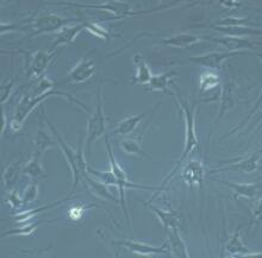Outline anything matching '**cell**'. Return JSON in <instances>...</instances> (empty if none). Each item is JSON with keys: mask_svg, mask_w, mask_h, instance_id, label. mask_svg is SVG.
<instances>
[{"mask_svg": "<svg viewBox=\"0 0 262 258\" xmlns=\"http://www.w3.org/2000/svg\"><path fill=\"white\" fill-rule=\"evenodd\" d=\"M21 170H23V168L20 167L19 162L11 163L6 167L5 170L3 172V184L6 190H11L17 183V181L20 177V174H23Z\"/></svg>", "mask_w": 262, "mask_h": 258, "instance_id": "cell-30", "label": "cell"}, {"mask_svg": "<svg viewBox=\"0 0 262 258\" xmlns=\"http://www.w3.org/2000/svg\"><path fill=\"white\" fill-rule=\"evenodd\" d=\"M94 73H96V62L92 59L82 57L68 73L67 81L71 83H83L93 78Z\"/></svg>", "mask_w": 262, "mask_h": 258, "instance_id": "cell-15", "label": "cell"}, {"mask_svg": "<svg viewBox=\"0 0 262 258\" xmlns=\"http://www.w3.org/2000/svg\"><path fill=\"white\" fill-rule=\"evenodd\" d=\"M221 85L222 80L220 74H218V71H210V69H206V71L200 75L199 87L203 92H210V90H213Z\"/></svg>", "mask_w": 262, "mask_h": 258, "instance_id": "cell-29", "label": "cell"}, {"mask_svg": "<svg viewBox=\"0 0 262 258\" xmlns=\"http://www.w3.org/2000/svg\"><path fill=\"white\" fill-rule=\"evenodd\" d=\"M260 122H262V110L259 112V113H257V118L255 119V121L253 122V125H256V124H259Z\"/></svg>", "mask_w": 262, "mask_h": 258, "instance_id": "cell-44", "label": "cell"}, {"mask_svg": "<svg viewBox=\"0 0 262 258\" xmlns=\"http://www.w3.org/2000/svg\"><path fill=\"white\" fill-rule=\"evenodd\" d=\"M48 223L45 220H36V221H28L24 223L20 227L18 228H11L9 231H5L2 233V237H7V236H30L41 226V225Z\"/></svg>", "mask_w": 262, "mask_h": 258, "instance_id": "cell-32", "label": "cell"}, {"mask_svg": "<svg viewBox=\"0 0 262 258\" xmlns=\"http://www.w3.org/2000/svg\"><path fill=\"white\" fill-rule=\"evenodd\" d=\"M67 199H63V200H60V201H56L54 203H50V205H46V206H42V207H38V208H35V209H28V210H18V212L14 214V221H16V224H24V223H28V221H30L34 219V218L37 216V214L45 212L47 209H52V208H55L61 203H63Z\"/></svg>", "mask_w": 262, "mask_h": 258, "instance_id": "cell-28", "label": "cell"}, {"mask_svg": "<svg viewBox=\"0 0 262 258\" xmlns=\"http://www.w3.org/2000/svg\"><path fill=\"white\" fill-rule=\"evenodd\" d=\"M86 30L89 31L90 34L96 36L97 38L101 39V41L107 42L108 39H110V31H108L107 29H105L100 23H98V21L87 20Z\"/></svg>", "mask_w": 262, "mask_h": 258, "instance_id": "cell-35", "label": "cell"}, {"mask_svg": "<svg viewBox=\"0 0 262 258\" xmlns=\"http://www.w3.org/2000/svg\"><path fill=\"white\" fill-rule=\"evenodd\" d=\"M55 96L64 98V99H67L68 101H71V103L81 108L83 112H89L87 111V107L81 103V101L75 99L74 97L71 96V94L62 92V90H57L56 88L49 90V92H47L45 94H39V96L24 94V96L20 98L19 103L17 104L16 108H14L13 117L11 118V121L9 122V128L11 129V131H12V132H19L21 128H23L25 121H27L29 115L31 114V112H34L35 108L45 103L48 98Z\"/></svg>", "mask_w": 262, "mask_h": 258, "instance_id": "cell-3", "label": "cell"}, {"mask_svg": "<svg viewBox=\"0 0 262 258\" xmlns=\"http://www.w3.org/2000/svg\"><path fill=\"white\" fill-rule=\"evenodd\" d=\"M116 245L122 246L129 251L137 253L141 256H150V255H167L170 251L169 243H165L161 246H152L150 244H145L143 242H137L134 239L130 241H117L115 242Z\"/></svg>", "mask_w": 262, "mask_h": 258, "instance_id": "cell-10", "label": "cell"}, {"mask_svg": "<svg viewBox=\"0 0 262 258\" xmlns=\"http://www.w3.org/2000/svg\"><path fill=\"white\" fill-rule=\"evenodd\" d=\"M13 87H14V79L7 80V81L4 83L2 86V92H0V97H2L0 98V103L5 104L6 101L10 99L11 94H12Z\"/></svg>", "mask_w": 262, "mask_h": 258, "instance_id": "cell-39", "label": "cell"}, {"mask_svg": "<svg viewBox=\"0 0 262 258\" xmlns=\"http://www.w3.org/2000/svg\"><path fill=\"white\" fill-rule=\"evenodd\" d=\"M202 41H205V38L199 37V36L193 34H188V32H178V34L169 36V37L163 38L161 43L167 46H170V48L185 49Z\"/></svg>", "mask_w": 262, "mask_h": 258, "instance_id": "cell-20", "label": "cell"}, {"mask_svg": "<svg viewBox=\"0 0 262 258\" xmlns=\"http://www.w3.org/2000/svg\"><path fill=\"white\" fill-rule=\"evenodd\" d=\"M252 219H253V221H252L253 224L257 223V221H260L262 219V196L259 200H257L255 205L253 206Z\"/></svg>", "mask_w": 262, "mask_h": 258, "instance_id": "cell-41", "label": "cell"}, {"mask_svg": "<svg viewBox=\"0 0 262 258\" xmlns=\"http://www.w3.org/2000/svg\"><path fill=\"white\" fill-rule=\"evenodd\" d=\"M155 112V107H152L151 110H148L145 112H142V113L137 115H131V117L124 118L117 124V128L112 131V136H121V137H128L131 133L134 132L135 130L138 128V125L141 124V122L147 117L148 114H151Z\"/></svg>", "mask_w": 262, "mask_h": 258, "instance_id": "cell-17", "label": "cell"}, {"mask_svg": "<svg viewBox=\"0 0 262 258\" xmlns=\"http://www.w3.org/2000/svg\"><path fill=\"white\" fill-rule=\"evenodd\" d=\"M119 147H121L122 150L124 151L126 155L138 156V157L147 158V159H150V161H154L152 157H150L148 154H145V151H143L140 142H138L137 139H134V138H124V139H122L121 142H119Z\"/></svg>", "mask_w": 262, "mask_h": 258, "instance_id": "cell-31", "label": "cell"}, {"mask_svg": "<svg viewBox=\"0 0 262 258\" xmlns=\"http://www.w3.org/2000/svg\"><path fill=\"white\" fill-rule=\"evenodd\" d=\"M224 186H228L234 193V199L238 198H246V199H253L257 193H259V186L255 183H237L231 182V181L225 180H214Z\"/></svg>", "mask_w": 262, "mask_h": 258, "instance_id": "cell-22", "label": "cell"}, {"mask_svg": "<svg viewBox=\"0 0 262 258\" xmlns=\"http://www.w3.org/2000/svg\"><path fill=\"white\" fill-rule=\"evenodd\" d=\"M43 115H45V119L48 124L49 130L52 131L55 136L56 140H57V145H59L61 151L64 156L66 161H67L69 168L72 170V175H73V186L72 190L69 192V195L73 194L78 187L79 182H85V177L89 172V166H87V162L85 159V156H83V147H85V139L81 137L78 142V147L76 149H73L69 147V145L66 143V140L63 139V137L61 136V133L57 131L55 128V125L50 122V119L47 117L45 110H43Z\"/></svg>", "mask_w": 262, "mask_h": 258, "instance_id": "cell-2", "label": "cell"}, {"mask_svg": "<svg viewBox=\"0 0 262 258\" xmlns=\"http://www.w3.org/2000/svg\"><path fill=\"white\" fill-rule=\"evenodd\" d=\"M213 25L216 27H248V28H255L256 24H254L247 18H237V17H227L224 19L218 20Z\"/></svg>", "mask_w": 262, "mask_h": 258, "instance_id": "cell-34", "label": "cell"}, {"mask_svg": "<svg viewBox=\"0 0 262 258\" xmlns=\"http://www.w3.org/2000/svg\"><path fill=\"white\" fill-rule=\"evenodd\" d=\"M85 183L89 184L91 192H92L96 196H98V198L105 199L107 200V201H112L115 203H118V201H121V200H118L110 191H108V186L96 179V177L91 175V174H87L86 175Z\"/></svg>", "mask_w": 262, "mask_h": 258, "instance_id": "cell-27", "label": "cell"}, {"mask_svg": "<svg viewBox=\"0 0 262 258\" xmlns=\"http://www.w3.org/2000/svg\"><path fill=\"white\" fill-rule=\"evenodd\" d=\"M56 5H66V6H74L78 9H94V10H100L108 12L117 18V19H123L126 17H134V16H140V14L144 13H150L152 10L148 11H134L131 9L130 4L128 2H123V0H107L101 4H80V3H55Z\"/></svg>", "mask_w": 262, "mask_h": 258, "instance_id": "cell-6", "label": "cell"}, {"mask_svg": "<svg viewBox=\"0 0 262 258\" xmlns=\"http://www.w3.org/2000/svg\"><path fill=\"white\" fill-rule=\"evenodd\" d=\"M86 24H87V20H82V21H74V23L64 27L62 30L57 32L56 38L52 44V46H50V50L54 52V50H59L61 46L73 44L80 32L86 30Z\"/></svg>", "mask_w": 262, "mask_h": 258, "instance_id": "cell-13", "label": "cell"}, {"mask_svg": "<svg viewBox=\"0 0 262 258\" xmlns=\"http://www.w3.org/2000/svg\"><path fill=\"white\" fill-rule=\"evenodd\" d=\"M59 55V50L54 52H46V50H37L31 54H27L24 60V71L28 78L39 79L45 75V73L54 59Z\"/></svg>", "mask_w": 262, "mask_h": 258, "instance_id": "cell-8", "label": "cell"}, {"mask_svg": "<svg viewBox=\"0 0 262 258\" xmlns=\"http://www.w3.org/2000/svg\"><path fill=\"white\" fill-rule=\"evenodd\" d=\"M105 140H106V149H107V154H108V162H110V170H111V173L115 175L116 180H117V188L119 191V196H121V199L119 200H121L122 209H123V212H124V216L129 224V228L131 230V220L129 218L128 209H126V203H125V191L128 190V188H135V190H147V191H154V192L156 191L155 195L152 196V199H154V198H156V195H158V193H159L160 187L142 186V184L131 182V181L128 179V175H126L125 170L122 168L121 165H119L118 161L115 157L114 150H112V148H111V143H110V139H108L107 134L105 136Z\"/></svg>", "mask_w": 262, "mask_h": 258, "instance_id": "cell-5", "label": "cell"}, {"mask_svg": "<svg viewBox=\"0 0 262 258\" xmlns=\"http://www.w3.org/2000/svg\"><path fill=\"white\" fill-rule=\"evenodd\" d=\"M168 238L170 251H172L173 256H176L178 258L190 257V252H188L186 243H185L183 236L180 233V227L168 230Z\"/></svg>", "mask_w": 262, "mask_h": 258, "instance_id": "cell-24", "label": "cell"}, {"mask_svg": "<svg viewBox=\"0 0 262 258\" xmlns=\"http://www.w3.org/2000/svg\"><path fill=\"white\" fill-rule=\"evenodd\" d=\"M249 53L250 52H228V50L227 52H212L204 54V55L188 57V60L195 64L202 65L204 68L210 69V71H220L227 60L234 56L245 55V54Z\"/></svg>", "mask_w": 262, "mask_h": 258, "instance_id": "cell-9", "label": "cell"}, {"mask_svg": "<svg viewBox=\"0 0 262 258\" xmlns=\"http://www.w3.org/2000/svg\"><path fill=\"white\" fill-rule=\"evenodd\" d=\"M261 30H262V28H261Z\"/></svg>", "mask_w": 262, "mask_h": 258, "instance_id": "cell-46", "label": "cell"}, {"mask_svg": "<svg viewBox=\"0 0 262 258\" xmlns=\"http://www.w3.org/2000/svg\"><path fill=\"white\" fill-rule=\"evenodd\" d=\"M236 103H237V86L235 85V82L227 81L221 89V107L213 124L216 125L231 108H234Z\"/></svg>", "mask_w": 262, "mask_h": 258, "instance_id": "cell-14", "label": "cell"}, {"mask_svg": "<svg viewBox=\"0 0 262 258\" xmlns=\"http://www.w3.org/2000/svg\"><path fill=\"white\" fill-rule=\"evenodd\" d=\"M38 194H39V190H38L37 181L32 180V182L25 188L23 196H21V198H23V205L27 206V205H30L32 202H35L38 198Z\"/></svg>", "mask_w": 262, "mask_h": 258, "instance_id": "cell-36", "label": "cell"}, {"mask_svg": "<svg viewBox=\"0 0 262 258\" xmlns=\"http://www.w3.org/2000/svg\"><path fill=\"white\" fill-rule=\"evenodd\" d=\"M2 115H3V118H2V136H3V133L5 132L6 128H9V119H7V115H6L5 111L2 112Z\"/></svg>", "mask_w": 262, "mask_h": 258, "instance_id": "cell-43", "label": "cell"}, {"mask_svg": "<svg viewBox=\"0 0 262 258\" xmlns=\"http://www.w3.org/2000/svg\"><path fill=\"white\" fill-rule=\"evenodd\" d=\"M256 152H257V154H259L260 156H262V147H261V148L259 149V150H257Z\"/></svg>", "mask_w": 262, "mask_h": 258, "instance_id": "cell-45", "label": "cell"}, {"mask_svg": "<svg viewBox=\"0 0 262 258\" xmlns=\"http://www.w3.org/2000/svg\"><path fill=\"white\" fill-rule=\"evenodd\" d=\"M255 55H256L257 57H259V60H260L261 62H262V53H255ZM261 105H262V89H261V92H260V94H259V97H257V99H256V101H255V104H254V106L252 107V110H250V111L248 112V114H247V118H246L245 121H243L242 123H239V124H238L237 126H235V128L232 129L231 131H229V132H228L227 134H225V136H224L223 138L228 137V136H230V134L235 133L236 131H238V130H241V129L245 128L247 123H248V122L250 121V118H252L253 115L255 114L257 111H259V108H260Z\"/></svg>", "mask_w": 262, "mask_h": 258, "instance_id": "cell-33", "label": "cell"}, {"mask_svg": "<svg viewBox=\"0 0 262 258\" xmlns=\"http://www.w3.org/2000/svg\"><path fill=\"white\" fill-rule=\"evenodd\" d=\"M57 144V140L54 133H49L45 128H39L34 139V154L39 156L45 155V152L49 149H53Z\"/></svg>", "mask_w": 262, "mask_h": 258, "instance_id": "cell-23", "label": "cell"}, {"mask_svg": "<svg viewBox=\"0 0 262 258\" xmlns=\"http://www.w3.org/2000/svg\"><path fill=\"white\" fill-rule=\"evenodd\" d=\"M103 85L99 83L96 90V108L91 113L89 121H87V130L85 138L86 152L89 157H92L93 144L101 137L107 134V121L104 112V100H103Z\"/></svg>", "mask_w": 262, "mask_h": 258, "instance_id": "cell-4", "label": "cell"}, {"mask_svg": "<svg viewBox=\"0 0 262 258\" xmlns=\"http://www.w3.org/2000/svg\"><path fill=\"white\" fill-rule=\"evenodd\" d=\"M76 20L64 18L56 13H43L41 16L32 18L30 21V27L32 32L29 35V38H34L39 35L54 34L62 30L64 27L74 23Z\"/></svg>", "mask_w": 262, "mask_h": 258, "instance_id": "cell-7", "label": "cell"}, {"mask_svg": "<svg viewBox=\"0 0 262 258\" xmlns=\"http://www.w3.org/2000/svg\"><path fill=\"white\" fill-rule=\"evenodd\" d=\"M174 98H176L178 106L180 107L181 112H183V117H184V123H185L184 150H183V154L180 155V157L178 158V161L176 162V167H174L172 172L169 173V175L162 181L158 195L163 191V188H165L166 184L172 180V177L176 175L181 168H183L184 163L187 159L188 156H190L195 149L199 148V139H198V134H196V129H195V115H196L198 106H196V104L192 105L190 103H187L186 100L183 99V98L179 96H177V94Z\"/></svg>", "mask_w": 262, "mask_h": 258, "instance_id": "cell-1", "label": "cell"}, {"mask_svg": "<svg viewBox=\"0 0 262 258\" xmlns=\"http://www.w3.org/2000/svg\"><path fill=\"white\" fill-rule=\"evenodd\" d=\"M133 62L135 65V75L131 80V83L141 86L148 85L152 78V73L150 67L145 62L144 57L141 54H135L133 56Z\"/></svg>", "mask_w": 262, "mask_h": 258, "instance_id": "cell-19", "label": "cell"}, {"mask_svg": "<svg viewBox=\"0 0 262 258\" xmlns=\"http://www.w3.org/2000/svg\"><path fill=\"white\" fill-rule=\"evenodd\" d=\"M177 75L178 73L176 71H168L161 73V74L152 75V78L148 85H145V90H149V92H162L166 96L174 98L176 97V93L170 90L169 86L174 81V78Z\"/></svg>", "mask_w": 262, "mask_h": 258, "instance_id": "cell-16", "label": "cell"}, {"mask_svg": "<svg viewBox=\"0 0 262 258\" xmlns=\"http://www.w3.org/2000/svg\"><path fill=\"white\" fill-rule=\"evenodd\" d=\"M217 2L225 9H235L239 5V0H217Z\"/></svg>", "mask_w": 262, "mask_h": 258, "instance_id": "cell-42", "label": "cell"}, {"mask_svg": "<svg viewBox=\"0 0 262 258\" xmlns=\"http://www.w3.org/2000/svg\"><path fill=\"white\" fill-rule=\"evenodd\" d=\"M188 2H191V0H158V5H156L155 9H152V10H154L155 12L156 11L169 10L178 5H180V4L188 3Z\"/></svg>", "mask_w": 262, "mask_h": 258, "instance_id": "cell-38", "label": "cell"}, {"mask_svg": "<svg viewBox=\"0 0 262 258\" xmlns=\"http://www.w3.org/2000/svg\"><path fill=\"white\" fill-rule=\"evenodd\" d=\"M204 175H205L204 165L198 159H190L183 166L181 177H183L184 182L190 188H202Z\"/></svg>", "mask_w": 262, "mask_h": 258, "instance_id": "cell-12", "label": "cell"}, {"mask_svg": "<svg viewBox=\"0 0 262 258\" xmlns=\"http://www.w3.org/2000/svg\"><path fill=\"white\" fill-rule=\"evenodd\" d=\"M87 209V206H81V205H74L72 206L71 208L68 209V218L73 221H79L81 220L83 217V213Z\"/></svg>", "mask_w": 262, "mask_h": 258, "instance_id": "cell-40", "label": "cell"}, {"mask_svg": "<svg viewBox=\"0 0 262 258\" xmlns=\"http://www.w3.org/2000/svg\"><path fill=\"white\" fill-rule=\"evenodd\" d=\"M261 156L257 154L255 151L254 154H252L248 157L241 159V161L234 163V165L224 167V168H220V169H213L211 170V173H222V172H237V173H246V174H250L256 172L257 168H259V158Z\"/></svg>", "mask_w": 262, "mask_h": 258, "instance_id": "cell-18", "label": "cell"}, {"mask_svg": "<svg viewBox=\"0 0 262 258\" xmlns=\"http://www.w3.org/2000/svg\"><path fill=\"white\" fill-rule=\"evenodd\" d=\"M6 202L9 203V205L16 210H19L21 207L24 206L23 205V198H21L19 193H18L16 190L11 191L9 195L6 196Z\"/></svg>", "mask_w": 262, "mask_h": 258, "instance_id": "cell-37", "label": "cell"}, {"mask_svg": "<svg viewBox=\"0 0 262 258\" xmlns=\"http://www.w3.org/2000/svg\"><path fill=\"white\" fill-rule=\"evenodd\" d=\"M210 39L214 43H218L228 52H250L257 45H262V42L250 41L246 37H238V36L223 35L221 37H212Z\"/></svg>", "mask_w": 262, "mask_h": 258, "instance_id": "cell-11", "label": "cell"}, {"mask_svg": "<svg viewBox=\"0 0 262 258\" xmlns=\"http://www.w3.org/2000/svg\"><path fill=\"white\" fill-rule=\"evenodd\" d=\"M225 251L229 256H253V252L245 244L243 239L239 234V228L234 232V234L229 238L225 244Z\"/></svg>", "mask_w": 262, "mask_h": 258, "instance_id": "cell-26", "label": "cell"}, {"mask_svg": "<svg viewBox=\"0 0 262 258\" xmlns=\"http://www.w3.org/2000/svg\"><path fill=\"white\" fill-rule=\"evenodd\" d=\"M149 209L151 210L152 213L158 217V219L163 227L166 228L167 231L172 230V228L180 227V213L174 212V210H165L161 208H158V207L150 205V203H147L145 205Z\"/></svg>", "mask_w": 262, "mask_h": 258, "instance_id": "cell-21", "label": "cell"}, {"mask_svg": "<svg viewBox=\"0 0 262 258\" xmlns=\"http://www.w3.org/2000/svg\"><path fill=\"white\" fill-rule=\"evenodd\" d=\"M21 173H23V175H27L35 181L42 180L48 176L47 170L42 165V156H39L37 154L32 155V157L25 163L23 166Z\"/></svg>", "mask_w": 262, "mask_h": 258, "instance_id": "cell-25", "label": "cell"}]
</instances>
